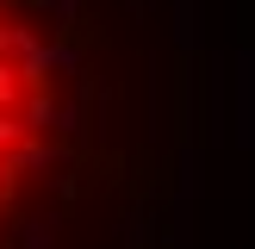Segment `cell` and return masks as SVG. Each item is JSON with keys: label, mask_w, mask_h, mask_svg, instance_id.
Returning a JSON list of instances; mask_svg holds the SVG:
<instances>
[{"label": "cell", "mask_w": 255, "mask_h": 249, "mask_svg": "<svg viewBox=\"0 0 255 249\" xmlns=\"http://www.w3.org/2000/svg\"><path fill=\"white\" fill-rule=\"evenodd\" d=\"M181 25L156 0H0V249H149L181 181Z\"/></svg>", "instance_id": "cell-1"}]
</instances>
